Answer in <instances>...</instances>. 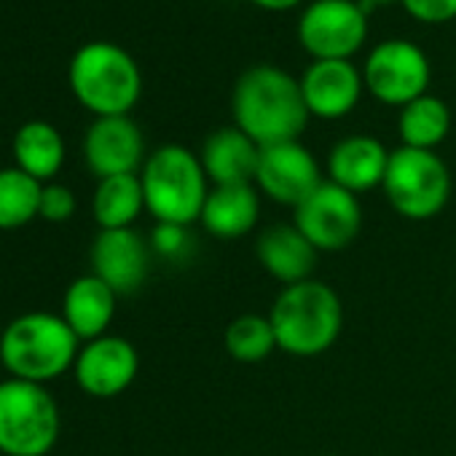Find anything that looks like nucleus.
I'll use <instances>...</instances> for the list:
<instances>
[{
	"label": "nucleus",
	"mask_w": 456,
	"mask_h": 456,
	"mask_svg": "<svg viewBox=\"0 0 456 456\" xmlns=\"http://www.w3.org/2000/svg\"><path fill=\"white\" fill-rule=\"evenodd\" d=\"M234 126L261 148L293 142L309 124L301 81L274 65H258L240 76L232 94Z\"/></svg>",
	"instance_id": "obj_1"
},
{
	"label": "nucleus",
	"mask_w": 456,
	"mask_h": 456,
	"mask_svg": "<svg viewBox=\"0 0 456 456\" xmlns=\"http://www.w3.org/2000/svg\"><path fill=\"white\" fill-rule=\"evenodd\" d=\"M81 352L78 336L68 328L62 314L28 312L6 322L0 336V365L9 379L49 384L73 370Z\"/></svg>",
	"instance_id": "obj_2"
},
{
	"label": "nucleus",
	"mask_w": 456,
	"mask_h": 456,
	"mask_svg": "<svg viewBox=\"0 0 456 456\" xmlns=\"http://www.w3.org/2000/svg\"><path fill=\"white\" fill-rule=\"evenodd\" d=\"M269 320L277 346L285 354L317 357L338 341L344 328V304L330 285L306 280L280 290Z\"/></svg>",
	"instance_id": "obj_3"
},
{
	"label": "nucleus",
	"mask_w": 456,
	"mask_h": 456,
	"mask_svg": "<svg viewBox=\"0 0 456 456\" xmlns=\"http://www.w3.org/2000/svg\"><path fill=\"white\" fill-rule=\"evenodd\" d=\"M145 209L156 223L193 225L209 193L207 172L199 156L177 142L156 148L140 169Z\"/></svg>",
	"instance_id": "obj_4"
},
{
	"label": "nucleus",
	"mask_w": 456,
	"mask_h": 456,
	"mask_svg": "<svg viewBox=\"0 0 456 456\" xmlns=\"http://www.w3.org/2000/svg\"><path fill=\"white\" fill-rule=\"evenodd\" d=\"M68 81L76 100L97 118L129 116L142 92V76L134 57L110 41L84 44L70 60Z\"/></svg>",
	"instance_id": "obj_5"
},
{
	"label": "nucleus",
	"mask_w": 456,
	"mask_h": 456,
	"mask_svg": "<svg viewBox=\"0 0 456 456\" xmlns=\"http://www.w3.org/2000/svg\"><path fill=\"white\" fill-rule=\"evenodd\" d=\"M60 429V405L44 384L0 381V456H46Z\"/></svg>",
	"instance_id": "obj_6"
},
{
	"label": "nucleus",
	"mask_w": 456,
	"mask_h": 456,
	"mask_svg": "<svg viewBox=\"0 0 456 456\" xmlns=\"http://www.w3.org/2000/svg\"><path fill=\"white\" fill-rule=\"evenodd\" d=\"M381 188L400 217L432 220L451 199V172L435 151L400 145L389 153Z\"/></svg>",
	"instance_id": "obj_7"
},
{
	"label": "nucleus",
	"mask_w": 456,
	"mask_h": 456,
	"mask_svg": "<svg viewBox=\"0 0 456 456\" xmlns=\"http://www.w3.org/2000/svg\"><path fill=\"white\" fill-rule=\"evenodd\" d=\"M293 223L317 253H338L360 237L362 207L352 191L322 180L293 209Z\"/></svg>",
	"instance_id": "obj_8"
},
{
	"label": "nucleus",
	"mask_w": 456,
	"mask_h": 456,
	"mask_svg": "<svg viewBox=\"0 0 456 456\" xmlns=\"http://www.w3.org/2000/svg\"><path fill=\"white\" fill-rule=\"evenodd\" d=\"M429 76L432 70L427 54L416 44L400 38L379 44L368 54L362 70V81L368 92L379 102L395 108H405L408 102L427 94Z\"/></svg>",
	"instance_id": "obj_9"
},
{
	"label": "nucleus",
	"mask_w": 456,
	"mask_h": 456,
	"mask_svg": "<svg viewBox=\"0 0 456 456\" xmlns=\"http://www.w3.org/2000/svg\"><path fill=\"white\" fill-rule=\"evenodd\" d=\"M368 36V9L354 0H314L298 20V41L314 60H349Z\"/></svg>",
	"instance_id": "obj_10"
},
{
	"label": "nucleus",
	"mask_w": 456,
	"mask_h": 456,
	"mask_svg": "<svg viewBox=\"0 0 456 456\" xmlns=\"http://www.w3.org/2000/svg\"><path fill=\"white\" fill-rule=\"evenodd\" d=\"M322 180L325 177L320 161L298 140L261 148L256 188L274 204H285L296 209Z\"/></svg>",
	"instance_id": "obj_11"
},
{
	"label": "nucleus",
	"mask_w": 456,
	"mask_h": 456,
	"mask_svg": "<svg viewBox=\"0 0 456 456\" xmlns=\"http://www.w3.org/2000/svg\"><path fill=\"white\" fill-rule=\"evenodd\" d=\"M140 370V354L132 341L121 336H100L81 344V352L73 365L78 387L97 400H110L124 395Z\"/></svg>",
	"instance_id": "obj_12"
},
{
	"label": "nucleus",
	"mask_w": 456,
	"mask_h": 456,
	"mask_svg": "<svg viewBox=\"0 0 456 456\" xmlns=\"http://www.w3.org/2000/svg\"><path fill=\"white\" fill-rule=\"evenodd\" d=\"M84 159L97 180L137 175L145 164V137L129 116H100L84 137Z\"/></svg>",
	"instance_id": "obj_13"
},
{
	"label": "nucleus",
	"mask_w": 456,
	"mask_h": 456,
	"mask_svg": "<svg viewBox=\"0 0 456 456\" xmlns=\"http://www.w3.org/2000/svg\"><path fill=\"white\" fill-rule=\"evenodd\" d=\"M92 274L110 285L118 296L134 293L151 269V245L134 228L100 232L89 250Z\"/></svg>",
	"instance_id": "obj_14"
},
{
	"label": "nucleus",
	"mask_w": 456,
	"mask_h": 456,
	"mask_svg": "<svg viewBox=\"0 0 456 456\" xmlns=\"http://www.w3.org/2000/svg\"><path fill=\"white\" fill-rule=\"evenodd\" d=\"M309 116L336 121L349 116L362 94V76L349 60H314L298 78Z\"/></svg>",
	"instance_id": "obj_15"
},
{
	"label": "nucleus",
	"mask_w": 456,
	"mask_h": 456,
	"mask_svg": "<svg viewBox=\"0 0 456 456\" xmlns=\"http://www.w3.org/2000/svg\"><path fill=\"white\" fill-rule=\"evenodd\" d=\"M317 248L298 232L296 223L266 225L256 240V258L269 277L282 288L312 280L317 266Z\"/></svg>",
	"instance_id": "obj_16"
},
{
	"label": "nucleus",
	"mask_w": 456,
	"mask_h": 456,
	"mask_svg": "<svg viewBox=\"0 0 456 456\" xmlns=\"http://www.w3.org/2000/svg\"><path fill=\"white\" fill-rule=\"evenodd\" d=\"M389 153L381 140L370 134H349L330 148L328 156V180L352 191L354 196L381 188Z\"/></svg>",
	"instance_id": "obj_17"
},
{
	"label": "nucleus",
	"mask_w": 456,
	"mask_h": 456,
	"mask_svg": "<svg viewBox=\"0 0 456 456\" xmlns=\"http://www.w3.org/2000/svg\"><path fill=\"white\" fill-rule=\"evenodd\" d=\"M261 217V191L253 183L240 185H212L199 223L215 240H240L248 237Z\"/></svg>",
	"instance_id": "obj_18"
},
{
	"label": "nucleus",
	"mask_w": 456,
	"mask_h": 456,
	"mask_svg": "<svg viewBox=\"0 0 456 456\" xmlns=\"http://www.w3.org/2000/svg\"><path fill=\"white\" fill-rule=\"evenodd\" d=\"M199 161L212 185H240V183L256 185L261 145L250 140L242 129L225 126L204 140Z\"/></svg>",
	"instance_id": "obj_19"
},
{
	"label": "nucleus",
	"mask_w": 456,
	"mask_h": 456,
	"mask_svg": "<svg viewBox=\"0 0 456 456\" xmlns=\"http://www.w3.org/2000/svg\"><path fill=\"white\" fill-rule=\"evenodd\" d=\"M116 304L118 293L89 272L68 285L60 314L68 322V328L78 336V341L86 344L100 336H108V328L116 317Z\"/></svg>",
	"instance_id": "obj_20"
},
{
	"label": "nucleus",
	"mask_w": 456,
	"mask_h": 456,
	"mask_svg": "<svg viewBox=\"0 0 456 456\" xmlns=\"http://www.w3.org/2000/svg\"><path fill=\"white\" fill-rule=\"evenodd\" d=\"M14 151V167L36 177L38 183H52V177L65 164V140L60 129L49 121H25L12 142Z\"/></svg>",
	"instance_id": "obj_21"
},
{
	"label": "nucleus",
	"mask_w": 456,
	"mask_h": 456,
	"mask_svg": "<svg viewBox=\"0 0 456 456\" xmlns=\"http://www.w3.org/2000/svg\"><path fill=\"white\" fill-rule=\"evenodd\" d=\"M145 209L140 175H116L97 180L92 193V217L100 232L113 228H134V220Z\"/></svg>",
	"instance_id": "obj_22"
},
{
	"label": "nucleus",
	"mask_w": 456,
	"mask_h": 456,
	"mask_svg": "<svg viewBox=\"0 0 456 456\" xmlns=\"http://www.w3.org/2000/svg\"><path fill=\"white\" fill-rule=\"evenodd\" d=\"M397 132L405 148L435 151L451 132V110L435 94H421L419 100L400 108Z\"/></svg>",
	"instance_id": "obj_23"
},
{
	"label": "nucleus",
	"mask_w": 456,
	"mask_h": 456,
	"mask_svg": "<svg viewBox=\"0 0 456 456\" xmlns=\"http://www.w3.org/2000/svg\"><path fill=\"white\" fill-rule=\"evenodd\" d=\"M44 183L20 167L0 169V232H17L38 217Z\"/></svg>",
	"instance_id": "obj_24"
},
{
	"label": "nucleus",
	"mask_w": 456,
	"mask_h": 456,
	"mask_svg": "<svg viewBox=\"0 0 456 456\" xmlns=\"http://www.w3.org/2000/svg\"><path fill=\"white\" fill-rule=\"evenodd\" d=\"M225 352L237 362H261L277 346V336L269 314H240L228 322L223 336Z\"/></svg>",
	"instance_id": "obj_25"
},
{
	"label": "nucleus",
	"mask_w": 456,
	"mask_h": 456,
	"mask_svg": "<svg viewBox=\"0 0 456 456\" xmlns=\"http://www.w3.org/2000/svg\"><path fill=\"white\" fill-rule=\"evenodd\" d=\"M78 209L76 193L62 183H44L38 217L46 223H68Z\"/></svg>",
	"instance_id": "obj_26"
},
{
	"label": "nucleus",
	"mask_w": 456,
	"mask_h": 456,
	"mask_svg": "<svg viewBox=\"0 0 456 456\" xmlns=\"http://www.w3.org/2000/svg\"><path fill=\"white\" fill-rule=\"evenodd\" d=\"M188 248V228L172 223H156L151 234V250L161 258H180Z\"/></svg>",
	"instance_id": "obj_27"
},
{
	"label": "nucleus",
	"mask_w": 456,
	"mask_h": 456,
	"mask_svg": "<svg viewBox=\"0 0 456 456\" xmlns=\"http://www.w3.org/2000/svg\"><path fill=\"white\" fill-rule=\"evenodd\" d=\"M403 9L424 22V25H443L456 20V0H400Z\"/></svg>",
	"instance_id": "obj_28"
},
{
	"label": "nucleus",
	"mask_w": 456,
	"mask_h": 456,
	"mask_svg": "<svg viewBox=\"0 0 456 456\" xmlns=\"http://www.w3.org/2000/svg\"><path fill=\"white\" fill-rule=\"evenodd\" d=\"M253 4L266 12H288V9H296L301 0H253Z\"/></svg>",
	"instance_id": "obj_29"
},
{
	"label": "nucleus",
	"mask_w": 456,
	"mask_h": 456,
	"mask_svg": "<svg viewBox=\"0 0 456 456\" xmlns=\"http://www.w3.org/2000/svg\"><path fill=\"white\" fill-rule=\"evenodd\" d=\"M381 4H389V0H360V6L370 9V6H381Z\"/></svg>",
	"instance_id": "obj_30"
},
{
	"label": "nucleus",
	"mask_w": 456,
	"mask_h": 456,
	"mask_svg": "<svg viewBox=\"0 0 456 456\" xmlns=\"http://www.w3.org/2000/svg\"><path fill=\"white\" fill-rule=\"evenodd\" d=\"M4 328H6V325H4V320H0V336H4Z\"/></svg>",
	"instance_id": "obj_31"
}]
</instances>
